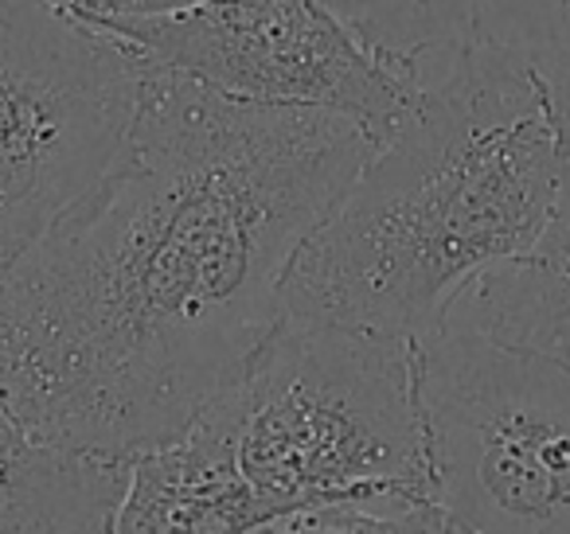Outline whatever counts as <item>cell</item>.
I'll list each match as a JSON object with an SVG mask.
<instances>
[{
  "label": "cell",
  "mask_w": 570,
  "mask_h": 534,
  "mask_svg": "<svg viewBox=\"0 0 570 534\" xmlns=\"http://www.w3.org/2000/svg\"><path fill=\"white\" fill-rule=\"evenodd\" d=\"M372 145L145 63L118 157L0 274L4 406L121 461L176 433L282 324L297 250Z\"/></svg>",
  "instance_id": "obj_1"
},
{
  "label": "cell",
  "mask_w": 570,
  "mask_h": 534,
  "mask_svg": "<svg viewBox=\"0 0 570 534\" xmlns=\"http://www.w3.org/2000/svg\"><path fill=\"white\" fill-rule=\"evenodd\" d=\"M567 137L543 87L504 51L461 40L422 63L411 110L309 230L282 320L419 339L481 277L543 235Z\"/></svg>",
  "instance_id": "obj_2"
},
{
  "label": "cell",
  "mask_w": 570,
  "mask_h": 534,
  "mask_svg": "<svg viewBox=\"0 0 570 534\" xmlns=\"http://www.w3.org/2000/svg\"><path fill=\"white\" fill-rule=\"evenodd\" d=\"M196 414L227 445L254 531H450L430 484L414 339L282 320Z\"/></svg>",
  "instance_id": "obj_3"
},
{
  "label": "cell",
  "mask_w": 570,
  "mask_h": 534,
  "mask_svg": "<svg viewBox=\"0 0 570 534\" xmlns=\"http://www.w3.org/2000/svg\"><path fill=\"white\" fill-rule=\"evenodd\" d=\"M414 390L450 534H570L567 359L442 324L414 339Z\"/></svg>",
  "instance_id": "obj_4"
},
{
  "label": "cell",
  "mask_w": 570,
  "mask_h": 534,
  "mask_svg": "<svg viewBox=\"0 0 570 534\" xmlns=\"http://www.w3.org/2000/svg\"><path fill=\"white\" fill-rule=\"evenodd\" d=\"M145 59L59 0H0V274L110 168Z\"/></svg>",
  "instance_id": "obj_5"
},
{
  "label": "cell",
  "mask_w": 570,
  "mask_h": 534,
  "mask_svg": "<svg viewBox=\"0 0 570 534\" xmlns=\"http://www.w3.org/2000/svg\"><path fill=\"white\" fill-rule=\"evenodd\" d=\"M87 12V9H79ZM145 63L215 95L313 106L380 141L419 98L422 67L372 48L325 0H176L145 12H87Z\"/></svg>",
  "instance_id": "obj_6"
},
{
  "label": "cell",
  "mask_w": 570,
  "mask_h": 534,
  "mask_svg": "<svg viewBox=\"0 0 570 534\" xmlns=\"http://www.w3.org/2000/svg\"><path fill=\"white\" fill-rule=\"evenodd\" d=\"M129 461L36 437L0 398V531H114Z\"/></svg>",
  "instance_id": "obj_7"
},
{
  "label": "cell",
  "mask_w": 570,
  "mask_h": 534,
  "mask_svg": "<svg viewBox=\"0 0 570 534\" xmlns=\"http://www.w3.org/2000/svg\"><path fill=\"white\" fill-rule=\"evenodd\" d=\"M450 324H469L570 363V141L543 235L523 258L481 277Z\"/></svg>",
  "instance_id": "obj_8"
},
{
  "label": "cell",
  "mask_w": 570,
  "mask_h": 534,
  "mask_svg": "<svg viewBox=\"0 0 570 534\" xmlns=\"http://www.w3.org/2000/svg\"><path fill=\"white\" fill-rule=\"evenodd\" d=\"M469 36L504 51L543 87L570 141V0H473Z\"/></svg>",
  "instance_id": "obj_9"
},
{
  "label": "cell",
  "mask_w": 570,
  "mask_h": 534,
  "mask_svg": "<svg viewBox=\"0 0 570 534\" xmlns=\"http://www.w3.org/2000/svg\"><path fill=\"white\" fill-rule=\"evenodd\" d=\"M325 4H333L372 48L419 67L469 40L473 24V0H325Z\"/></svg>",
  "instance_id": "obj_10"
}]
</instances>
